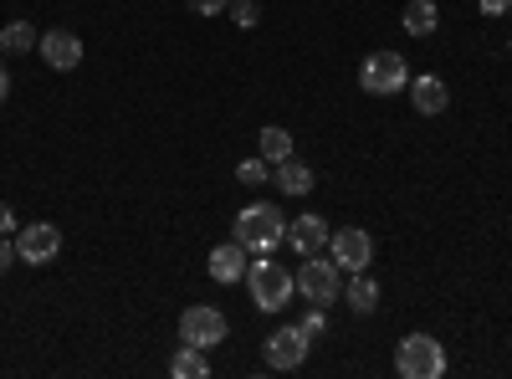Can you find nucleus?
<instances>
[{
	"label": "nucleus",
	"mask_w": 512,
	"mask_h": 379,
	"mask_svg": "<svg viewBox=\"0 0 512 379\" xmlns=\"http://www.w3.org/2000/svg\"><path fill=\"white\" fill-rule=\"evenodd\" d=\"M36 52H41V62H47L52 72H72L82 62V41L72 31H47L36 41Z\"/></svg>",
	"instance_id": "10"
},
{
	"label": "nucleus",
	"mask_w": 512,
	"mask_h": 379,
	"mask_svg": "<svg viewBox=\"0 0 512 379\" xmlns=\"http://www.w3.org/2000/svg\"><path fill=\"white\" fill-rule=\"evenodd\" d=\"M344 303L364 318V313H374L379 308V282L369 277V272H354V282H349V292H344Z\"/></svg>",
	"instance_id": "16"
},
{
	"label": "nucleus",
	"mask_w": 512,
	"mask_h": 379,
	"mask_svg": "<svg viewBox=\"0 0 512 379\" xmlns=\"http://www.w3.org/2000/svg\"><path fill=\"white\" fill-rule=\"evenodd\" d=\"M328 251H333L338 272H369V262H374V236H369L364 226H344V231L328 236Z\"/></svg>",
	"instance_id": "7"
},
{
	"label": "nucleus",
	"mask_w": 512,
	"mask_h": 379,
	"mask_svg": "<svg viewBox=\"0 0 512 379\" xmlns=\"http://www.w3.org/2000/svg\"><path fill=\"white\" fill-rule=\"evenodd\" d=\"M226 333H231L226 313H221V308H210V303H195V308L180 313V344H195V349L210 354L216 344H226Z\"/></svg>",
	"instance_id": "5"
},
{
	"label": "nucleus",
	"mask_w": 512,
	"mask_h": 379,
	"mask_svg": "<svg viewBox=\"0 0 512 379\" xmlns=\"http://www.w3.org/2000/svg\"><path fill=\"white\" fill-rule=\"evenodd\" d=\"M6 98H11V72L0 67V103H6Z\"/></svg>",
	"instance_id": "27"
},
{
	"label": "nucleus",
	"mask_w": 512,
	"mask_h": 379,
	"mask_svg": "<svg viewBox=\"0 0 512 379\" xmlns=\"http://www.w3.org/2000/svg\"><path fill=\"white\" fill-rule=\"evenodd\" d=\"M236 180H241V185H267V180H272V170H267V159L256 154V159L236 164Z\"/></svg>",
	"instance_id": "20"
},
{
	"label": "nucleus",
	"mask_w": 512,
	"mask_h": 379,
	"mask_svg": "<svg viewBox=\"0 0 512 379\" xmlns=\"http://www.w3.org/2000/svg\"><path fill=\"white\" fill-rule=\"evenodd\" d=\"M359 88H364L369 98H395V93H405V88H410V67H405V57H400V52H374V57H364V67H359Z\"/></svg>",
	"instance_id": "4"
},
{
	"label": "nucleus",
	"mask_w": 512,
	"mask_h": 379,
	"mask_svg": "<svg viewBox=\"0 0 512 379\" xmlns=\"http://www.w3.org/2000/svg\"><path fill=\"white\" fill-rule=\"evenodd\" d=\"M297 292H303L308 303H318V308H328V303H338V262H318V251L297 267Z\"/></svg>",
	"instance_id": "8"
},
{
	"label": "nucleus",
	"mask_w": 512,
	"mask_h": 379,
	"mask_svg": "<svg viewBox=\"0 0 512 379\" xmlns=\"http://www.w3.org/2000/svg\"><path fill=\"white\" fill-rule=\"evenodd\" d=\"M11 262H21V257H16V246L0 236V272H11Z\"/></svg>",
	"instance_id": "26"
},
{
	"label": "nucleus",
	"mask_w": 512,
	"mask_h": 379,
	"mask_svg": "<svg viewBox=\"0 0 512 379\" xmlns=\"http://www.w3.org/2000/svg\"><path fill=\"white\" fill-rule=\"evenodd\" d=\"M482 16H512V0H477Z\"/></svg>",
	"instance_id": "24"
},
{
	"label": "nucleus",
	"mask_w": 512,
	"mask_h": 379,
	"mask_svg": "<svg viewBox=\"0 0 512 379\" xmlns=\"http://www.w3.org/2000/svg\"><path fill=\"white\" fill-rule=\"evenodd\" d=\"M436 26H441L436 0H410V6H405V31H410V36H431Z\"/></svg>",
	"instance_id": "17"
},
{
	"label": "nucleus",
	"mask_w": 512,
	"mask_h": 379,
	"mask_svg": "<svg viewBox=\"0 0 512 379\" xmlns=\"http://www.w3.org/2000/svg\"><path fill=\"white\" fill-rule=\"evenodd\" d=\"M185 6H190L195 16H221V11L231 6V0H185Z\"/></svg>",
	"instance_id": "23"
},
{
	"label": "nucleus",
	"mask_w": 512,
	"mask_h": 379,
	"mask_svg": "<svg viewBox=\"0 0 512 379\" xmlns=\"http://www.w3.org/2000/svg\"><path fill=\"white\" fill-rule=\"evenodd\" d=\"M256 154H262L267 164H282V159H292V134L272 123V129H262V134H256Z\"/></svg>",
	"instance_id": "18"
},
{
	"label": "nucleus",
	"mask_w": 512,
	"mask_h": 379,
	"mask_svg": "<svg viewBox=\"0 0 512 379\" xmlns=\"http://www.w3.org/2000/svg\"><path fill=\"white\" fill-rule=\"evenodd\" d=\"M36 41H41V36H36V26H31V21H11L6 31H0V52L21 57V52H31V47H36Z\"/></svg>",
	"instance_id": "19"
},
{
	"label": "nucleus",
	"mask_w": 512,
	"mask_h": 379,
	"mask_svg": "<svg viewBox=\"0 0 512 379\" xmlns=\"http://www.w3.org/2000/svg\"><path fill=\"white\" fill-rule=\"evenodd\" d=\"M297 328H303V333H308V339H318V333H323V328H328V318H323V308H318V303H313V313H308V318H303V323H297Z\"/></svg>",
	"instance_id": "22"
},
{
	"label": "nucleus",
	"mask_w": 512,
	"mask_h": 379,
	"mask_svg": "<svg viewBox=\"0 0 512 379\" xmlns=\"http://www.w3.org/2000/svg\"><path fill=\"white\" fill-rule=\"evenodd\" d=\"M169 374H175V379H205V374H210V359H205V349H195V344H180V349H175V359H169Z\"/></svg>",
	"instance_id": "15"
},
{
	"label": "nucleus",
	"mask_w": 512,
	"mask_h": 379,
	"mask_svg": "<svg viewBox=\"0 0 512 379\" xmlns=\"http://www.w3.org/2000/svg\"><path fill=\"white\" fill-rule=\"evenodd\" d=\"M226 11H231V16H236V26H246V31L256 26V16H262V11H256V0H231Z\"/></svg>",
	"instance_id": "21"
},
{
	"label": "nucleus",
	"mask_w": 512,
	"mask_h": 379,
	"mask_svg": "<svg viewBox=\"0 0 512 379\" xmlns=\"http://www.w3.org/2000/svg\"><path fill=\"white\" fill-rule=\"evenodd\" d=\"M410 103H415L420 118H436V113L451 108V88H446L441 77H431V72H425V77H410Z\"/></svg>",
	"instance_id": "12"
},
{
	"label": "nucleus",
	"mask_w": 512,
	"mask_h": 379,
	"mask_svg": "<svg viewBox=\"0 0 512 379\" xmlns=\"http://www.w3.org/2000/svg\"><path fill=\"white\" fill-rule=\"evenodd\" d=\"M318 180H313V170H308V164L303 159H282L277 164V190L282 195H308Z\"/></svg>",
	"instance_id": "14"
},
{
	"label": "nucleus",
	"mask_w": 512,
	"mask_h": 379,
	"mask_svg": "<svg viewBox=\"0 0 512 379\" xmlns=\"http://www.w3.org/2000/svg\"><path fill=\"white\" fill-rule=\"evenodd\" d=\"M308 349H313L308 333L297 328V323H282L272 339H267V364H272V369H297V364L308 359Z\"/></svg>",
	"instance_id": "9"
},
{
	"label": "nucleus",
	"mask_w": 512,
	"mask_h": 379,
	"mask_svg": "<svg viewBox=\"0 0 512 379\" xmlns=\"http://www.w3.org/2000/svg\"><path fill=\"white\" fill-rule=\"evenodd\" d=\"M246 287H251V303L262 308V313H282V308L292 303V292H297L292 272H287L282 262H267V257H256V262L246 267Z\"/></svg>",
	"instance_id": "2"
},
{
	"label": "nucleus",
	"mask_w": 512,
	"mask_h": 379,
	"mask_svg": "<svg viewBox=\"0 0 512 379\" xmlns=\"http://www.w3.org/2000/svg\"><path fill=\"white\" fill-rule=\"evenodd\" d=\"M395 369L405 379H441L446 374V349L431 339V333H410V339L395 344Z\"/></svg>",
	"instance_id": "3"
},
{
	"label": "nucleus",
	"mask_w": 512,
	"mask_h": 379,
	"mask_svg": "<svg viewBox=\"0 0 512 379\" xmlns=\"http://www.w3.org/2000/svg\"><path fill=\"white\" fill-rule=\"evenodd\" d=\"M507 57H512V41H507Z\"/></svg>",
	"instance_id": "28"
},
{
	"label": "nucleus",
	"mask_w": 512,
	"mask_h": 379,
	"mask_svg": "<svg viewBox=\"0 0 512 379\" xmlns=\"http://www.w3.org/2000/svg\"><path fill=\"white\" fill-rule=\"evenodd\" d=\"M11 231H16V210L0 200V236H11Z\"/></svg>",
	"instance_id": "25"
},
{
	"label": "nucleus",
	"mask_w": 512,
	"mask_h": 379,
	"mask_svg": "<svg viewBox=\"0 0 512 379\" xmlns=\"http://www.w3.org/2000/svg\"><path fill=\"white\" fill-rule=\"evenodd\" d=\"M231 236L251 251V257H272V251L287 241V216L277 205H267V200H256V205H246V210H236V221H231Z\"/></svg>",
	"instance_id": "1"
},
{
	"label": "nucleus",
	"mask_w": 512,
	"mask_h": 379,
	"mask_svg": "<svg viewBox=\"0 0 512 379\" xmlns=\"http://www.w3.org/2000/svg\"><path fill=\"white\" fill-rule=\"evenodd\" d=\"M246 267H251V251L231 236L226 246H216V251H210V277H216V282H246Z\"/></svg>",
	"instance_id": "11"
},
{
	"label": "nucleus",
	"mask_w": 512,
	"mask_h": 379,
	"mask_svg": "<svg viewBox=\"0 0 512 379\" xmlns=\"http://www.w3.org/2000/svg\"><path fill=\"white\" fill-rule=\"evenodd\" d=\"M328 221L323 216H297V221H287V246L297 251V257H313V251H323L328 246Z\"/></svg>",
	"instance_id": "13"
},
{
	"label": "nucleus",
	"mask_w": 512,
	"mask_h": 379,
	"mask_svg": "<svg viewBox=\"0 0 512 379\" xmlns=\"http://www.w3.org/2000/svg\"><path fill=\"white\" fill-rule=\"evenodd\" d=\"M16 257H21L26 267H47V262H57V257H62V231H57L52 221H31V226H21V231H16Z\"/></svg>",
	"instance_id": "6"
}]
</instances>
